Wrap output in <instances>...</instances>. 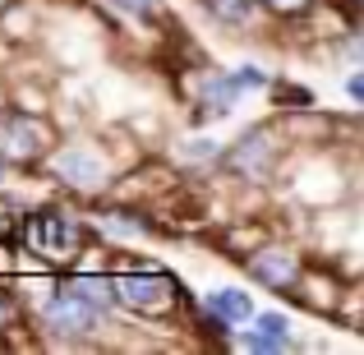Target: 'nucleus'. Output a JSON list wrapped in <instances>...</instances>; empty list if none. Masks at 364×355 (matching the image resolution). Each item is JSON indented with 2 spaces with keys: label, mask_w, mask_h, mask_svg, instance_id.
<instances>
[{
  "label": "nucleus",
  "mask_w": 364,
  "mask_h": 355,
  "mask_svg": "<svg viewBox=\"0 0 364 355\" xmlns=\"http://www.w3.org/2000/svg\"><path fill=\"white\" fill-rule=\"evenodd\" d=\"M240 88H245V79L240 74H217V79H208V88H203V102H198V116H226V111L235 107V97H240Z\"/></svg>",
  "instance_id": "nucleus-8"
},
{
  "label": "nucleus",
  "mask_w": 364,
  "mask_h": 355,
  "mask_svg": "<svg viewBox=\"0 0 364 355\" xmlns=\"http://www.w3.org/2000/svg\"><path fill=\"white\" fill-rule=\"evenodd\" d=\"M245 263H249V272H254L258 282H263V286H277V291H282V286H291L295 277H300V258H295L291 249H258V254H249Z\"/></svg>",
  "instance_id": "nucleus-6"
},
{
  "label": "nucleus",
  "mask_w": 364,
  "mask_h": 355,
  "mask_svg": "<svg viewBox=\"0 0 364 355\" xmlns=\"http://www.w3.org/2000/svg\"><path fill=\"white\" fill-rule=\"evenodd\" d=\"M346 92H350V97H355V102H364V74H350Z\"/></svg>",
  "instance_id": "nucleus-15"
},
{
  "label": "nucleus",
  "mask_w": 364,
  "mask_h": 355,
  "mask_svg": "<svg viewBox=\"0 0 364 355\" xmlns=\"http://www.w3.org/2000/svg\"><path fill=\"white\" fill-rule=\"evenodd\" d=\"M5 323H9V295H0V332H5Z\"/></svg>",
  "instance_id": "nucleus-17"
},
{
  "label": "nucleus",
  "mask_w": 364,
  "mask_h": 355,
  "mask_svg": "<svg viewBox=\"0 0 364 355\" xmlns=\"http://www.w3.org/2000/svg\"><path fill=\"white\" fill-rule=\"evenodd\" d=\"M263 5H267V9H277V14H304L314 0H263Z\"/></svg>",
  "instance_id": "nucleus-12"
},
{
  "label": "nucleus",
  "mask_w": 364,
  "mask_h": 355,
  "mask_svg": "<svg viewBox=\"0 0 364 355\" xmlns=\"http://www.w3.org/2000/svg\"><path fill=\"white\" fill-rule=\"evenodd\" d=\"M55 176L74 189H97L102 176H107V166H102V157L88 152V148H65V152H55Z\"/></svg>",
  "instance_id": "nucleus-5"
},
{
  "label": "nucleus",
  "mask_w": 364,
  "mask_h": 355,
  "mask_svg": "<svg viewBox=\"0 0 364 355\" xmlns=\"http://www.w3.org/2000/svg\"><path fill=\"white\" fill-rule=\"evenodd\" d=\"M258 328L272 337H286V314H258Z\"/></svg>",
  "instance_id": "nucleus-13"
},
{
  "label": "nucleus",
  "mask_w": 364,
  "mask_h": 355,
  "mask_svg": "<svg viewBox=\"0 0 364 355\" xmlns=\"http://www.w3.org/2000/svg\"><path fill=\"white\" fill-rule=\"evenodd\" d=\"M23 245L33 249V254L51 258V263H65V258L83 245V226L70 222L65 213H51V208H46V213H33L23 222Z\"/></svg>",
  "instance_id": "nucleus-2"
},
{
  "label": "nucleus",
  "mask_w": 364,
  "mask_h": 355,
  "mask_svg": "<svg viewBox=\"0 0 364 355\" xmlns=\"http://www.w3.org/2000/svg\"><path fill=\"white\" fill-rule=\"evenodd\" d=\"M208 14L222 18L226 28H249L258 18V0H203Z\"/></svg>",
  "instance_id": "nucleus-10"
},
{
  "label": "nucleus",
  "mask_w": 364,
  "mask_h": 355,
  "mask_svg": "<svg viewBox=\"0 0 364 355\" xmlns=\"http://www.w3.org/2000/svg\"><path fill=\"white\" fill-rule=\"evenodd\" d=\"M240 346H245V351H291V341H286V337H272V332L258 328V332H245Z\"/></svg>",
  "instance_id": "nucleus-11"
},
{
  "label": "nucleus",
  "mask_w": 364,
  "mask_h": 355,
  "mask_svg": "<svg viewBox=\"0 0 364 355\" xmlns=\"http://www.w3.org/2000/svg\"><path fill=\"white\" fill-rule=\"evenodd\" d=\"M208 309H213V319L222 323V328H235V323H245L249 314H254V304H249L245 291H213L208 295Z\"/></svg>",
  "instance_id": "nucleus-9"
},
{
  "label": "nucleus",
  "mask_w": 364,
  "mask_h": 355,
  "mask_svg": "<svg viewBox=\"0 0 364 355\" xmlns=\"http://www.w3.org/2000/svg\"><path fill=\"white\" fill-rule=\"evenodd\" d=\"M42 323L51 332H60V337H79V332H88L92 323H97V300H88L79 286L65 282L60 291L42 304Z\"/></svg>",
  "instance_id": "nucleus-3"
},
{
  "label": "nucleus",
  "mask_w": 364,
  "mask_h": 355,
  "mask_svg": "<svg viewBox=\"0 0 364 355\" xmlns=\"http://www.w3.org/2000/svg\"><path fill=\"white\" fill-rule=\"evenodd\" d=\"M0 240H14V217H0Z\"/></svg>",
  "instance_id": "nucleus-16"
},
{
  "label": "nucleus",
  "mask_w": 364,
  "mask_h": 355,
  "mask_svg": "<svg viewBox=\"0 0 364 355\" xmlns=\"http://www.w3.org/2000/svg\"><path fill=\"white\" fill-rule=\"evenodd\" d=\"M272 157H277L272 139H267V134H249L240 148L231 152V166H235V171H245L249 180H263V171L272 166Z\"/></svg>",
  "instance_id": "nucleus-7"
},
{
  "label": "nucleus",
  "mask_w": 364,
  "mask_h": 355,
  "mask_svg": "<svg viewBox=\"0 0 364 355\" xmlns=\"http://www.w3.org/2000/svg\"><path fill=\"white\" fill-rule=\"evenodd\" d=\"M111 286H116V300L129 304L134 314H166L171 304H176V295H180L176 277H166L161 267L120 272V277H111Z\"/></svg>",
  "instance_id": "nucleus-1"
},
{
  "label": "nucleus",
  "mask_w": 364,
  "mask_h": 355,
  "mask_svg": "<svg viewBox=\"0 0 364 355\" xmlns=\"http://www.w3.org/2000/svg\"><path fill=\"white\" fill-rule=\"evenodd\" d=\"M116 5L124 9V14H134V18H148L152 14V0H116Z\"/></svg>",
  "instance_id": "nucleus-14"
},
{
  "label": "nucleus",
  "mask_w": 364,
  "mask_h": 355,
  "mask_svg": "<svg viewBox=\"0 0 364 355\" xmlns=\"http://www.w3.org/2000/svg\"><path fill=\"white\" fill-rule=\"evenodd\" d=\"M46 148V124L23 116V111H0V157L9 161H28L42 157Z\"/></svg>",
  "instance_id": "nucleus-4"
}]
</instances>
